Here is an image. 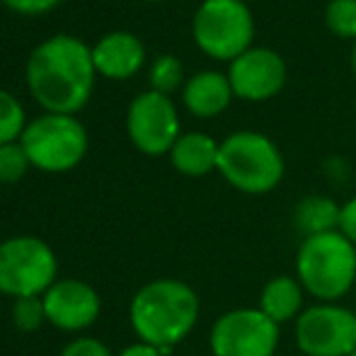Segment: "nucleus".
Masks as SVG:
<instances>
[{
    "mask_svg": "<svg viewBox=\"0 0 356 356\" xmlns=\"http://www.w3.org/2000/svg\"><path fill=\"white\" fill-rule=\"evenodd\" d=\"M27 83L34 99L51 114L78 112L95 85L92 51L66 34L44 42L27 63Z\"/></svg>",
    "mask_w": 356,
    "mask_h": 356,
    "instance_id": "1",
    "label": "nucleus"
},
{
    "mask_svg": "<svg viewBox=\"0 0 356 356\" xmlns=\"http://www.w3.org/2000/svg\"><path fill=\"white\" fill-rule=\"evenodd\" d=\"M199 320V296L177 279L145 284L131 300V325L141 342L168 356L194 330Z\"/></svg>",
    "mask_w": 356,
    "mask_h": 356,
    "instance_id": "2",
    "label": "nucleus"
},
{
    "mask_svg": "<svg viewBox=\"0 0 356 356\" xmlns=\"http://www.w3.org/2000/svg\"><path fill=\"white\" fill-rule=\"evenodd\" d=\"M296 279L318 303H337L356 284V245L339 230L303 238L296 252Z\"/></svg>",
    "mask_w": 356,
    "mask_h": 356,
    "instance_id": "3",
    "label": "nucleus"
},
{
    "mask_svg": "<svg viewBox=\"0 0 356 356\" xmlns=\"http://www.w3.org/2000/svg\"><path fill=\"white\" fill-rule=\"evenodd\" d=\"M216 170L238 192L267 194L284 179V158L264 134L238 131L220 143Z\"/></svg>",
    "mask_w": 356,
    "mask_h": 356,
    "instance_id": "4",
    "label": "nucleus"
},
{
    "mask_svg": "<svg viewBox=\"0 0 356 356\" xmlns=\"http://www.w3.org/2000/svg\"><path fill=\"white\" fill-rule=\"evenodd\" d=\"M254 19L243 0H204L194 15V42L218 61H235L252 49Z\"/></svg>",
    "mask_w": 356,
    "mask_h": 356,
    "instance_id": "5",
    "label": "nucleus"
},
{
    "mask_svg": "<svg viewBox=\"0 0 356 356\" xmlns=\"http://www.w3.org/2000/svg\"><path fill=\"white\" fill-rule=\"evenodd\" d=\"M56 254L39 238H10L0 243V293L15 298L42 296L56 279Z\"/></svg>",
    "mask_w": 356,
    "mask_h": 356,
    "instance_id": "6",
    "label": "nucleus"
},
{
    "mask_svg": "<svg viewBox=\"0 0 356 356\" xmlns=\"http://www.w3.org/2000/svg\"><path fill=\"white\" fill-rule=\"evenodd\" d=\"M22 148L34 168L44 172H63L83 160L88 134L71 114H47L24 129Z\"/></svg>",
    "mask_w": 356,
    "mask_h": 356,
    "instance_id": "7",
    "label": "nucleus"
},
{
    "mask_svg": "<svg viewBox=\"0 0 356 356\" xmlns=\"http://www.w3.org/2000/svg\"><path fill=\"white\" fill-rule=\"evenodd\" d=\"M296 344L305 356L356 352V313L339 303H315L296 320Z\"/></svg>",
    "mask_w": 356,
    "mask_h": 356,
    "instance_id": "8",
    "label": "nucleus"
},
{
    "mask_svg": "<svg viewBox=\"0 0 356 356\" xmlns=\"http://www.w3.org/2000/svg\"><path fill=\"white\" fill-rule=\"evenodd\" d=\"M279 325L259 308H235L213 323L209 347L213 356H274Z\"/></svg>",
    "mask_w": 356,
    "mask_h": 356,
    "instance_id": "9",
    "label": "nucleus"
},
{
    "mask_svg": "<svg viewBox=\"0 0 356 356\" xmlns=\"http://www.w3.org/2000/svg\"><path fill=\"white\" fill-rule=\"evenodd\" d=\"M129 136L145 155H163L179 138V119L168 95L143 92L129 107Z\"/></svg>",
    "mask_w": 356,
    "mask_h": 356,
    "instance_id": "10",
    "label": "nucleus"
},
{
    "mask_svg": "<svg viewBox=\"0 0 356 356\" xmlns=\"http://www.w3.org/2000/svg\"><path fill=\"white\" fill-rule=\"evenodd\" d=\"M233 95L248 102H264L282 92L286 83V63L277 51L264 47H252L230 61L228 71Z\"/></svg>",
    "mask_w": 356,
    "mask_h": 356,
    "instance_id": "11",
    "label": "nucleus"
},
{
    "mask_svg": "<svg viewBox=\"0 0 356 356\" xmlns=\"http://www.w3.org/2000/svg\"><path fill=\"white\" fill-rule=\"evenodd\" d=\"M44 310L47 320L58 330H85L97 320L99 315V296L90 284L78 279H63L56 282L44 293Z\"/></svg>",
    "mask_w": 356,
    "mask_h": 356,
    "instance_id": "12",
    "label": "nucleus"
},
{
    "mask_svg": "<svg viewBox=\"0 0 356 356\" xmlns=\"http://www.w3.org/2000/svg\"><path fill=\"white\" fill-rule=\"evenodd\" d=\"M143 44L129 32L107 34L97 47L92 49L95 71H99L107 78H131L143 66Z\"/></svg>",
    "mask_w": 356,
    "mask_h": 356,
    "instance_id": "13",
    "label": "nucleus"
},
{
    "mask_svg": "<svg viewBox=\"0 0 356 356\" xmlns=\"http://www.w3.org/2000/svg\"><path fill=\"white\" fill-rule=\"evenodd\" d=\"M233 97V88H230L228 75L216 73V71H204L197 73L184 88V104L194 117H216L230 104Z\"/></svg>",
    "mask_w": 356,
    "mask_h": 356,
    "instance_id": "14",
    "label": "nucleus"
},
{
    "mask_svg": "<svg viewBox=\"0 0 356 356\" xmlns=\"http://www.w3.org/2000/svg\"><path fill=\"white\" fill-rule=\"evenodd\" d=\"M303 298L305 289L300 286L298 279L282 274V277H274L264 284L257 308L282 327L284 323L298 320V315L303 313Z\"/></svg>",
    "mask_w": 356,
    "mask_h": 356,
    "instance_id": "15",
    "label": "nucleus"
},
{
    "mask_svg": "<svg viewBox=\"0 0 356 356\" xmlns=\"http://www.w3.org/2000/svg\"><path fill=\"white\" fill-rule=\"evenodd\" d=\"M218 148L220 145L207 134H184L170 150L172 165L182 175L189 177H202L216 170L218 165Z\"/></svg>",
    "mask_w": 356,
    "mask_h": 356,
    "instance_id": "16",
    "label": "nucleus"
},
{
    "mask_svg": "<svg viewBox=\"0 0 356 356\" xmlns=\"http://www.w3.org/2000/svg\"><path fill=\"white\" fill-rule=\"evenodd\" d=\"M339 211L342 207H337L330 197H305L296 207V225L305 238L332 233L339 230Z\"/></svg>",
    "mask_w": 356,
    "mask_h": 356,
    "instance_id": "17",
    "label": "nucleus"
},
{
    "mask_svg": "<svg viewBox=\"0 0 356 356\" xmlns=\"http://www.w3.org/2000/svg\"><path fill=\"white\" fill-rule=\"evenodd\" d=\"M330 32L342 39H356V0H330L325 10Z\"/></svg>",
    "mask_w": 356,
    "mask_h": 356,
    "instance_id": "18",
    "label": "nucleus"
},
{
    "mask_svg": "<svg viewBox=\"0 0 356 356\" xmlns=\"http://www.w3.org/2000/svg\"><path fill=\"white\" fill-rule=\"evenodd\" d=\"M24 134V112L19 102L0 90V145L13 143L15 138Z\"/></svg>",
    "mask_w": 356,
    "mask_h": 356,
    "instance_id": "19",
    "label": "nucleus"
},
{
    "mask_svg": "<svg viewBox=\"0 0 356 356\" xmlns=\"http://www.w3.org/2000/svg\"><path fill=\"white\" fill-rule=\"evenodd\" d=\"M47 320V310H44V300L39 296H29V298H15L13 305V323L22 332H34L42 327Z\"/></svg>",
    "mask_w": 356,
    "mask_h": 356,
    "instance_id": "20",
    "label": "nucleus"
},
{
    "mask_svg": "<svg viewBox=\"0 0 356 356\" xmlns=\"http://www.w3.org/2000/svg\"><path fill=\"white\" fill-rule=\"evenodd\" d=\"M182 63L177 61L175 56H160L158 61L153 63L150 68V85H153L155 92L168 95L172 90L179 88L182 83Z\"/></svg>",
    "mask_w": 356,
    "mask_h": 356,
    "instance_id": "21",
    "label": "nucleus"
},
{
    "mask_svg": "<svg viewBox=\"0 0 356 356\" xmlns=\"http://www.w3.org/2000/svg\"><path fill=\"white\" fill-rule=\"evenodd\" d=\"M29 158L24 153L22 143H5L0 145V182L10 184V182H17V179L24 177L29 168Z\"/></svg>",
    "mask_w": 356,
    "mask_h": 356,
    "instance_id": "22",
    "label": "nucleus"
},
{
    "mask_svg": "<svg viewBox=\"0 0 356 356\" xmlns=\"http://www.w3.org/2000/svg\"><path fill=\"white\" fill-rule=\"evenodd\" d=\"M61 356H112V354H109V349L104 347L102 342H97V339L80 337L68 344V347L61 352Z\"/></svg>",
    "mask_w": 356,
    "mask_h": 356,
    "instance_id": "23",
    "label": "nucleus"
},
{
    "mask_svg": "<svg viewBox=\"0 0 356 356\" xmlns=\"http://www.w3.org/2000/svg\"><path fill=\"white\" fill-rule=\"evenodd\" d=\"M339 233L356 245V197L349 199L339 211Z\"/></svg>",
    "mask_w": 356,
    "mask_h": 356,
    "instance_id": "24",
    "label": "nucleus"
},
{
    "mask_svg": "<svg viewBox=\"0 0 356 356\" xmlns=\"http://www.w3.org/2000/svg\"><path fill=\"white\" fill-rule=\"evenodd\" d=\"M8 8L17 10V13H24V15H39V13H47L51 10L58 0H3Z\"/></svg>",
    "mask_w": 356,
    "mask_h": 356,
    "instance_id": "25",
    "label": "nucleus"
},
{
    "mask_svg": "<svg viewBox=\"0 0 356 356\" xmlns=\"http://www.w3.org/2000/svg\"><path fill=\"white\" fill-rule=\"evenodd\" d=\"M117 356H165V354L160 352L158 347H150V344H145V342H138V344H131V347L122 349Z\"/></svg>",
    "mask_w": 356,
    "mask_h": 356,
    "instance_id": "26",
    "label": "nucleus"
},
{
    "mask_svg": "<svg viewBox=\"0 0 356 356\" xmlns=\"http://www.w3.org/2000/svg\"><path fill=\"white\" fill-rule=\"evenodd\" d=\"M352 68H354V75H356V44H354V54H352Z\"/></svg>",
    "mask_w": 356,
    "mask_h": 356,
    "instance_id": "27",
    "label": "nucleus"
},
{
    "mask_svg": "<svg viewBox=\"0 0 356 356\" xmlns=\"http://www.w3.org/2000/svg\"><path fill=\"white\" fill-rule=\"evenodd\" d=\"M150 3H160V0H150Z\"/></svg>",
    "mask_w": 356,
    "mask_h": 356,
    "instance_id": "28",
    "label": "nucleus"
},
{
    "mask_svg": "<svg viewBox=\"0 0 356 356\" xmlns=\"http://www.w3.org/2000/svg\"><path fill=\"white\" fill-rule=\"evenodd\" d=\"M349 356H356V352H352V354H349Z\"/></svg>",
    "mask_w": 356,
    "mask_h": 356,
    "instance_id": "29",
    "label": "nucleus"
},
{
    "mask_svg": "<svg viewBox=\"0 0 356 356\" xmlns=\"http://www.w3.org/2000/svg\"><path fill=\"white\" fill-rule=\"evenodd\" d=\"M243 3H248V0H243Z\"/></svg>",
    "mask_w": 356,
    "mask_h": 356,
    "instance_id": "30",
    "label": "nucleus"
}]
</instances>
